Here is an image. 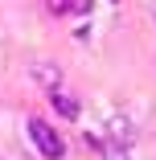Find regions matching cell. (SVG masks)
<instances>
[{"instance_id":"6da1fadb","label":"cell","mask_w":156,"mask_h":160,"mask_svg":"<svg viewBox=\"0 0 156 160\" xmlns=\"http://www.w3.org/2000/svg\"><path fill=\"white\" fill-rule=\"evenodd\" d=\"M25 132H29V140H33V148L45 156V160H62V156H66V140H62L58 132H53V127L45 123V119H29L25 123Z\"/></svg>"},{"instance_id":"7a4b0ae2","label":"cell","mask_w":156,"mask_h":160,"mask_svg":"<svg viewBox=\"0 0 156 160\" xmlns=\"http://www.w3.org/2000/svg\"><path fill=\"white\" fill-rule=\"evenodd\" d=\"M29 78H33L45 94L49 90H62V70L53 66V62H29Z\"/></svg>"},{"instance_id":"3957f363","label":"cell","mask_w":156,"mask_h":160,"mask_svg":"<svg viewBox=\"0 0 156 160\" xmlns=\"http://www.w3.org/2000/svg\"><path fill=\"white\" fill-rule=\"evenodd\" d=\"M45 8L53 17H86L95 4H90V0H45Z\"/></svg>"},{"instance_id":"8992f818","label":"cell","mask_w":156,"mask_h":160,"mask_svg":"<svg viewBox=\"0 0 156 160\" xmlns=\"http://www.w3.org/2000/svg\"><path fill=\"white\" fill-rule=\"evenodd\" d=\"M107 127H111V140H123V144H132V127H128V119L111 115V119H107Z\"/></svg>"},{"instance_id":"5b68a950","label":"cell","mask_w":156,"mask_h":160,"mask_svg":"<svg viewBox=\"0 0 156 160\" xmlns=\"http://www.w3.org/2000/svg\"><path fill=\"white\" fill-rule=\"evenodd\" d=\"M103 160H132V144H123V140H103Z\"/></svg>"},{"instance_id":"277c9868","label":"cell","mask_w":156,"mask_h":160,"mask_svg":"<svg viewBox=\"0 0 156 160\" xmlns=\"http://www.w3.org/2000/svg\"><path fill=\"white\" fill-rule=\"evenodd\" d=\"M49 103H53V111H58L62 119H78V115H82L78 103L70 99V94H62V90H49Z\"/></svg>"}]
</instances>
